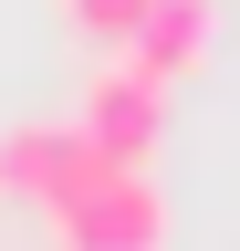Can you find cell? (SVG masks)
I'll return each instance as SVG.
<instances>
[{
	"instance_id": "6da1fadb",
	"label": "cell",
	"mask_w": 240,
	"mask_h": 251,
	"mask_svg": "<svg viewBox=\"0 0 240 251\" xmlns=\"http://www.w3.org/2000/svg\"><path fill=\"white\" fill-rule=\"evenodd\" d=\"M52 230L63 251H167V199L146 168H84L52 199Z\"/></svg>"
},
{
	"instance_id": "7a4b0ae2",
	"label": "cell",
	"mask_w": 240,
	"mask_h": 251,
	"mask_svg": "<svg viewBox=\"0 0 240 251\" xmlns=\"http://www.w3.org/2000/svg\"><path fill=\"white\" fill-rule=\"evenodd\" d=\"M73 136L94 147V168H146L167 136V84L146 74V63H94V84H84V105H73Z\"/></svg>"
},
{
	"instance_id": "3957f363",
	"label": "cell",
	"mask_w": 240,
	"mask_h": 251,
	"mask_svg": "<svg viewBox=\"0 0 240 251\" xmlns=\"http://www.w3.org/2000/svg\"><path fill=\"white\" fill-rule=\"evenodd\" d=\"M94 168V147L73 136V115H21V126H0V188L11 199H63V188Z\"/></svg>"
},
{
	"instance_id": "277c9868",
	"label": "cell",
	"mask_w": 240,
	"mask_h": 251,
	"mask_svg": "<svg viewBox=\"0 0 240 251\" xmlns=\"http://www.w3.org/2000/svg\"><path fill=\"white\" fill-rule=\"evenodd\" d=\"M209 52H219V0H146V21L126 42V63H146L157 84H188Z\"/></svg>"
},
{
	"instance_id": "5b68a950",
	"label": "cell",
	"mask_w": 240,
	"mask_h": 251,
	"mask_svg": "<svg viewBox=\"0 0 240 251\" xmlns=\"http://www.w3.org/2000/svg\"><path fill=\"white\" fill-rule=\"evenodd\" d=\"M63 11L94 31V42H136V21H146V0H63Z\"/></svg>"
}]
</instances>
